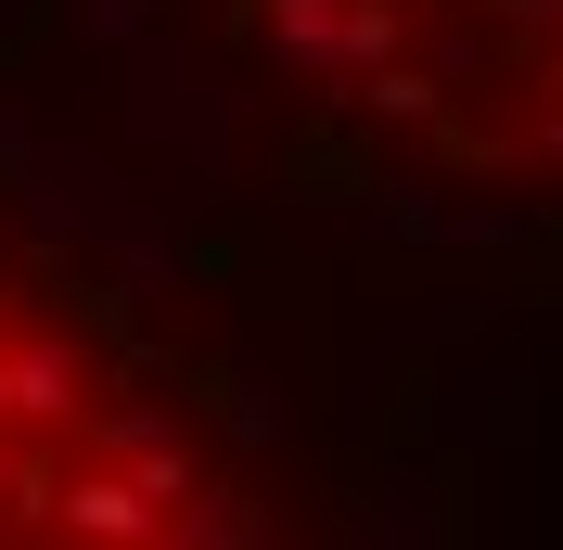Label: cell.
I'll return each mask as SVG.
<instances>
[{
	"instance_id": "obj_1",
	"label": "cell",
	"mask_w": 563,
	"mask_h": 550,
	"mask_svg": "<svg viewBox=\"0 0 563 550\" xmlns=\"http://www.w3.org/2000/svg\"><path fill=\"white\" fill-rule=\"evenodd\" d=\"M269 474L244 410L90 256L0 206V550L256 538Z\"/></svg>"
},
{
	"instance_id": "obj_2",
	"label": "cell",
	"mask_w": 563,
	"mask_h": 550,
	"mask_svg": "<svg viewBox=\"0 0 563 550\" xmlns=\"http://www.w3.org/2000/svg\"><path fill=\"white\" fill-rule=\"evenodd\" d=\"M320 129L487 206H563V0H179Z\"/></svg>"
}]
</instances>
